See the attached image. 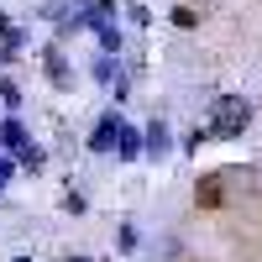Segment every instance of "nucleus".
Masks as SVG:
<instances>
[{
  "label": "nucleus",
  "instance_id": "f257e3e1",
  "mask_svg": "<svg viewBox=\"0 0 262 262\" xmlns=\"http://www.w3.org/2000/svg\"><path fill=\"white\" fill-rule=\"evenodd\" d=\"M252 126V100L247 95H221L210 105V137H221V142H231V137H242V131Z\"/></svg>",
  "mask_w": 262,
  "mask_h": 262
},
{
  "label": "nucleus",
  "instance_id": "f03ea898",
  "mask_svg": "<svg viewBox=\"0 0 262 262\" xmlns=\"http://www.w3.org/2000/svg\"><path fill=\"white\" fill-rule=\"evenodd\" d=\"M194 205H200L205 215L226 210V168L221 173H200V184H194Z\"/></svg>",
  "mask_w": 262,
  "mask_h": 262
},
{
  "label": "nucleus",
  "instance_id": "7ed1b4c3",
  "mask_svg": "<svg viewBox=\"0 0 262 262\" xmlns=\"http://www.w3.org/2000/svg\"><path fill=\"white\" fill-rule=\"evenodd\" d=\"M121 126H126V116H121V111H105V116L95 121V131H90V152H116Z\"/></svg>",
  "mask_w": 262,
  "mask_h": 262
},
{
  "label": "nucleus",
  "instance_id": "20e7f679",
  "mask_svg": "<svg viewBox=\"0 0 262 262\" xmlns=\"http://www.w3.org/2000/svg\"><path fill=\"white\" fill-rule=\"evenodd\" d=\"M42 69H48L53 90H69V84H74V69H69V53H63V42H48V48H42Z\"/></svg>",
  "mask_w": 262,
  "mask_h": 262
},
{
  "label": "nucleus",
  "instance_id": "39448f33",
  "mask_svg": "<svg viewBox=\"0 0 262 262\" xmlns=\"http://www.w3.org/2000/svg\"><path fill=\"white\" fill-rule=\"evenodd\" d=\"M173 152V137H168V121L158 116L152 126H142V158H168Z\"/></svg>",
  "mask_w": 262,
  "mask_h": 262
},
{
  "label": "nucleus",
  "instance_id": "423d86ee",
  "mask_svg": "<svg viewBox=\"0 0 262 262\" xmlns=\"http://www.w3.org/2000/svg\"><path fill=\"white\" fill-rule=\"evenodd\" d=\"M0 147H6L11 158H21V152L32 147V142H27V126H21L16 116H6V121H0Z\"/></svg>",
  "mask_w": 262,
  "mask_h": 262
},
{
  "label": "nucleus",
  "instance_id": "0eeeda50",
  "mask_svg": "<svg viewBox=\"0 0 262 262\" xmlns=\"http://www.w3.org/2000/svg\"><path fill=\"white\" fill-rule=\"evenodd\" d=\"M116 158H121V163H137V158H142V131L131 126V121L121 126V137H116Z\"/></svg>",
  "mask_w": 262,
  "mask_h": 262
},
{
  "label": "nucleus",
  "instance_id": "6e6552de",
  "mask_svg": "<svg viewBox=\"0 0 262 262\" xmlns=\"http://www.w3.org/2000/svg\"><path fill=\"white\" fill-rule=\"evenodd\" d=\"M74 6H79V0H48L37 16H42V21H53V27H63V21H74Z\"/></svg>",
  "mask_w": 262,
  "mask_h": 262
},
{
  "label": "nucleus",
  "instance_id": "1a4fd4ad",
  "mask_svg": "<svg viewBox=\"0 0 262 262\" xmlns=\"http://www.w3.org/2000/svg\"><path fill=\"white\" fill-rule=\"evenodd\" d=\"M90 74H95V84H105V90H111V84H116V74H121V69H116V58H111V53H100Z\"/></svg>",
  "mask_w": 262,
  "mask_h": 262
},
{
  "label": "nucleus",
  "instance_id": "9d476101",
  "mask_svg": "<svg viewBox=\"0 0 262 262\" xmlns=\"http://www.w3.org/2000/svg\"><path fill=\"white\" fill-rule=\"evenodd\" d=\"M21 100H27V90H21L16 79H0V105H6V111H21Z\"/></svg>",
  "mask_w": 262,
  "mask_h": 262
},
{
  "label": "nucleus",
  "instance_id": "9b49d317",
  "mask_svg": "<svg viewBox=\"0 0 262 262\" xmlns=\"http://www.w3.org/2000/svg\"><path fill=\"white\" fill-rule=\"evenodd\" d=\"M173 27H179V32H194V27H200V11H194V6H173Z\"/></svg>",
  "mask_w": 262,
  "mask_h": 262
},
{
  "label": "nucleus",
  "instance_id": "f8f14e48",
  "mask_svg": "<svg viewBox=\"0 0 262 262\" xmlns=\"http://www.w3.org/2000/svg\"><path fill=\"white\" fill-rule=\"evenodd\" d=\"M42 163H48V152H42V147H27V152L16 158V168H21V173H37Z\"/></svg>",
  "mask_w": 262,
  "mask_h": 262
},
{
  "label": "nucleus",
  "instance_id": "ddd939ff",
  "mask_svg": "<svg viewBox=\"0 0 262 262\" xmlns=\"http://www.w3.org/2000/svg\"><path fill=\"white\" fill-rule=\"evenodd\" d=\"M95 37H100V53H111V58L121 53V27H100Z\"/></svg>",
  "mask_w": 262,
  "mask_h": 262
},
{
  "label": "nucleus",
  "instance_id": "4468645a",
  "mask_svg": "<svg viewBox=\"0 0 262 262\" xmlns=\"http://www.w3.org/2000/svg\"><path fill=\"white\" fill-rule=\"evenodd\" d=\"M205 142H210V131H200V126H194V131H189V137H184V152H200Z\"/></svg>",
  "mask_w": 262,
  "mask_h": 262
},
{
  "label": "nucleus",
  "instance_id": "2eb2a0df",
  "mask_svg": "<svg viewBox=\"0 0 262 262\" xmlns=\"http://www.w3.org/2000/svg\"><path fill=\"white\" fill-rule=\"evenodd\" d=\"M11 173H16V158H11V152H0V189L11 184Z\"/></svg>",
  "mask_w": 262,
  "mask_h": 262
},
{
  "label": "nucleus",
  "instance_id": "dca6fc26",
  "mask_svg": "<svg viewBox=\"0 0 262 262\" xmlns=\"http://www.w3.org/2000/svg\"><path fill=\"white\" fill-rule=\"evenodd\" d=\"M63 210H69V215H84V194L69 189V194H63Z\"/></svg>",
  "mask_w": 262,
  "mask_h": 262
},
{
  "label": "nucleus",
  "instance_id": "f3484780",
  "mask_svg": "<svg viewBox=\"0 0 262 262\" xmlns=\"http://www.w3.org/2000/svg\"><path fill=\"white\" fill-rule=\"evenodd\" d=\"M126 16L137 21V27H147V21H152V16H147V6H137V0H131V6H126Z\"/></svg>",
  "mask_w": 262,
  "mask_h": 262
},
{
  "label": "nucleus",
  "instance_id": "a211bd4d",
  "mask_svg": "<svg viewBox=\"0 0 262 262\" xmlns=\"http://www.w3.org/2000/svg\"><path fill=\"white\" fill-rule=\"evenodd\" d=\"M63 262H90V257H79V252H69V257H63Z\"/></svg>",
  "mask_w": 262,
  "mask_h": 262
},
{
  "label": "nucleus",
  "instance_id": "6ab92c4d",
  "mask_svg": "<svg viewBox=\"0 0 262 262\" xmlns=\"http://www.w3.org/2000/svg\"><path fill=\"white\" fill-rule=\"evenodd\" d=\"M16 262H32V257H16Z\"/></svg>",
  "mask_w": 262,
  "mask_h": 262
},
{
  "label": "nucleus",
  "instance_id": "aec40b11",
  "mask_svg": "<svg viewBox=\"0 0 262 262\" xmlns=\"http://www.w3.org/2000/svg\"><path fill=\"white\" fill-rule=\"evenodd\" d=\"M0 111H6V105H0ZM0 121H6V116H0Z\"/></svg>",
  "mask_w": 262,
  "mask_h": 262
},
{
  "label": "nucleus",
  "instance_id": "412c9836",
  "mask_svg": "<svg viewBox=\"0 0 262 262\" xmlns=\"http://www.w3.org/2000/svg\"><path fill=\"white\" fill-rule=\"evenodd\" d=\"M194 6H200V0H194Z\"/></svg>",
  "mask_w": 262,
  "mask_h": 262
}]
</instances>
